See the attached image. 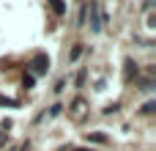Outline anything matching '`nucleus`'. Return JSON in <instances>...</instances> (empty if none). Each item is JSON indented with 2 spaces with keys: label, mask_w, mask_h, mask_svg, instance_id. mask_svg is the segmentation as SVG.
<instances>
[]
</instances>
